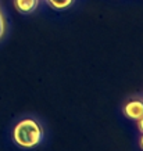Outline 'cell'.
<instances>
[{
    "label": "cell",
    "instance_id": "1",
    "mask_svg": "<svg viewBox=\"0 0 143 151\" xmlns=\"http://www.w3.org/2000/svg\"><path fill=\"white\" fill-rule=\"evenodd\" d=\"M42 128L33 119H24L14 129V140L21 147L29 148L42 140Z\"/></svg>",
    "mask_w": 143,
    "mask_h": 151
},
{
    "label": "cell",
    "instance_id": "2",
    "mask_svg": "<svg viewBox=\"0 0 143 151\" xmlns=\"http://www.w3.org/2000/svg\"><path fill=\"white\" fill-rule=\"evenodd\" d=\"M124 114L128 118L140 119L143 116V100H134L129 101L124 107Z\"/></svg>",
    "mask_w": 143,
    "mask_h": 151
},
{
    "label": "cell",
    "instance_id": "3",
    "mask_svg": "<svg viewBox=\"0 0 143 151\" xmlns=\"http://www.w3.org/2000/svg\"><path fill=\"white\" fill-rule=\"evenodd\" d=\"M14 3H15V7H17L18 11H21L24 14H28L36 9L38 0H15Z\"/></svg>",
    "mask_w": 143,
    "mask_h": 151
},
{
    "label": "cell",
    "instance_id": "4",
    "mask_svg": "<svg viewBox=\"0 0 143 151\" xmlns=\"http://www.w3.org/2000/svg\"><path fill=\"white\" fill-rule=\"evenodd\" d=\"M47 1L54 9H65V7H68L72 3V0H47Z\"/></svg>",
    "mask_w": 143,
    "mask_h": 151
},
{
    "label": "cell",
    "instance_id": "5",
    "mask_svg": "<svg viewBox=\"0 0 143 151\" xmlns=\"http://www.w3.org/2000/svg\"><path fill=\"white\" fill-rule=\"evenodd\" d=\"M3 32H4V19H3L1 14H0V37H1Z\"/></svg>",
    "mask_w": 143,
    "mask_h": 151
},
{
    "label": "cell",
    "instance_id": "6",
    "mask_svg": "<svg viewBox=\"0 0 143 151\" xmlns=\"http://www.w3.org/2000/svg\"><path fill=\"white\" fill-rule=\"evenodd\" d=\"M139 129H140V130L143 132V116L139 119Z\"/></svg>",
    "mask_w": 143,
    "mask_h": 151
},
{
    "label": "cell",
    "instance_id": "7",
    "mask_svg": "<svg viewBox=\"0 0 143 151\" xmlns=\"http://www.w3.org/2000/svg\"><path fill=\"white\" fill-rule=\"evenodd\" d=\"M140 146L143 147V136H142V139H140Z\"/></svg>",
    "mask_w": 143,
    "mask_h": 151
}]
</instances>
